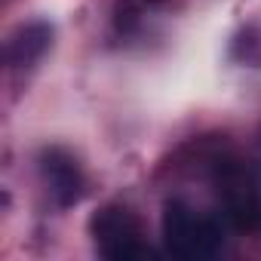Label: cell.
<instances>
[{"mask_svg": "<svg viewBox=\"0 0 261 261\" xmlns=\"http://www.w3.org/2000/svg\"><path fill=\"white\" fill-rule=\"evenodd\" d=\"M163 243L166 252L185 261H203L221 252V224L209 215H200L181 200L163 206Z\"/></svg>", "mask_w": 261, "mask_h": 261, "instance_id": "cell-1", "label": "cell"}, {"mask_svg": "<svg viewBox=\"0 0 261 261\" xmlns=\"http://www.w3.org/2000/svg\"><path fill=\"white\" fill-rule=\"evenodd\" d=\"M212 178L224 206L227 221L237 230H255L261 221V188L258 175L240 157H218L212 166Z\"/></svg>", "mask_w": 261, "mask_h": 261, "instance_id": "cell-2", "label": "cell"}, {"mask_svg": "<svg viewBox=\"0 0 261 261\" xmlns=\"http://www.w3.org/2000/svg\"><path fill=\"white\" fill-rule=\"evenodd\" d=\"M95 249L111 258V261H142L151 258V246L145 243V230L142 221L136 218V212L123 206V203H108L101 206L92 221H89Z\"/></svg>", "mask_w": 261, "mask_h": 261, "instance_id": "cell-3", "label": "cell"}, {"mask_svg": "<svg viewBox=\"0 0 261 261\" xmlns=\"http://www.w3.org/2000/svg\"><path fill=\"white\" fill-rule=\"evenodd\" d=\"M40 172H43V181L49 188V197L56 200V206L68 209L74 203H80L83 197V169L77 163V157L65 148H46L40 154Z\"/></svg>", "mask_w": 261, "mask_h": 261, "instance_id": "cell-4", "label": "cell"}, {"mask_svg": "<svg viewBox=\"0 0 261 261\" xmlns=\"http://www.w3.org/2000/svg\"><path fill=\"white\" fill-rule=\"evenodd\" d=\"M53 40V31L49 25H25L13 34V40L7 43V62L13 68H31L34 62H40V56L46 53Z\"/></svg>", "mask_w": 261, "mask_h": 261, "instance_id": "cell-5", "label": "cell"}, {"mask_svg": "<svg viewBox=\"0 0 261 261\" xmlns=\"http://www.w3.org/2000/svg\"><path fill=\"white\" fill-rule=\"evenodd\" d=\"M148 4H163V0H148Z\"/></svg>", "mask_w": 261, "mask_h": 261, "instance_id": "cell-6", "label": "cell"}]
</instances>
